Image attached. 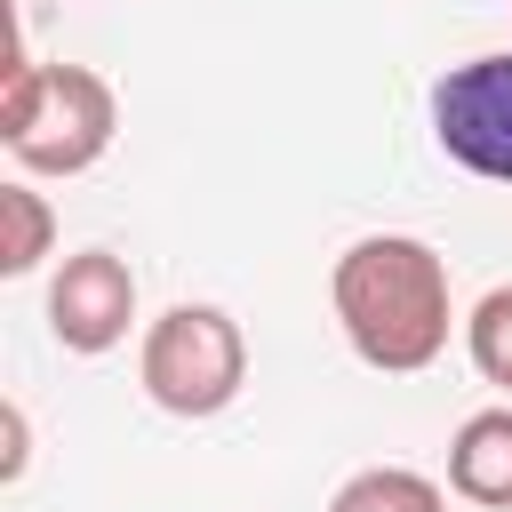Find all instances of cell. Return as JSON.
<instances>
[{
  "label": "cell",
  "mask_w": 512,
  "mask_h": 512,
  "mask_svg": "<svg viewBox=\"0 0 512 512\" xmlns=\"http://www.w3.org/2000/svg\"><path fill=\"white\" fill-rule=\"evenodd\" d=\"M136 376H144V400L200 424V416H224L248 384V336L224 304H168L152 328H144V352H136Z\"/></svg>",
  "instance_id": "obj_3"
},
{
  "label": "cell",
  "mask_w": 512,
  "mask_h": 512,
  "mask_svg": "<svg viewBox=\"0 0 512 512\" xmlns=\"http://www.w3.org/2000/svg\"><path fill=\"white\" fill-rule=\"evenodd\" d=\"M328 512H448V496L416 464H368L328 496Z\"/></svg>",
  "instance_id": "obj_8"
},
{
  "label": "cell",
  "mask_w": 512,
  "mask_h": 512,
  "mask_svg": "<svg viewBox=\"0 0 512 512\" xmlns=\"http://www.w3.org/2000/svg\"><path fill=\"white\" fill-rule=\"evenodd\" d=\"M432 136L464 176L512 184V48L464 56L432 80Z\"/></svg>",
  "instance_id": "obj_4"
},
{
  "label": "cell",
  "mask_w": 512,
  "mask_h": 512,
  "mask_svg": "<svg viewBox=\"0 0 512 512\" xmlns=\"http://www.w3.org/2000/svg\"><path fill=\"white\" fill-rule=\"evenodd\" d=\"M120 136V96L88 64H24L0 88V144L24 176H88Z\"/></svg>",
  "instance_id": "obj_2"
},
{
  "label": "cell",
  "mask_w": 512,
  "mask_h": 512,
  "mask_svg": "<svg viewBox=\"0 0 512 512\" xmlns=\"http://www.w3.org/2000/svg\"><path fill=\"white\" fill-rule=\"evenodd\" d=\"M24 464H32V424H24V408L8 400V456H0V480H24Z\"/></svg>",
  "instance_id": "obj_10"
},
{
  "label": "cell",
  "mask_w": 512,
  "mask_h": 512,
  "mask_svg": "<svg viewBox=\"0 0 512 512\" xmlns=\"http://www.w3.org/2000/svg\"><path fill=\"white\" fill-rule=\"evenodd\" d=\"M448 488L480 512H512V408H480L448 440Z\"/></svg>",
  "instance_id": "obj_6"
},
{
  "label": "cell",
  "mask_w": 512,
  "mask_h": 512,
  "mask_svg": "<svg viewBox=\"0 0 512 512\" xmlns=\"http://www.w3.org/2000/svg\"><path fill=\"white\" fill-rule=\"evenodd\" d=\"M464 352H472V368H480L496 392H512V288H488V296L472 304Z\"/></svg>",
  "instance_id": "obj_9"
},
{
  "label": "cell",
  "mask_w": 512,
  "mask_h": 512,
  "mask_svg": "<svg viewBox=\"0 0 512 512\" xmlns=\"http://www.w3.org/2000/svg\"><path fill=\"white\" fill-rule=\"evenodd\" d=\"M328 304L344 344L376 368V376H416L448 352L456 304H448V256L416 232H368L336 256L328 272Z\"/></svg>",
  "instance_id": "obj_1"
},
{
  "label": "cell",
  "mask_w": 512,
  "mask_h": 512,
  "mask_svg": "<svg viewBox=\"0 0 512 512\" xmlns=\"http://www.w3.org/2000/svg\"><path fill=\"white\" fill-rule=\"evenodd\" d=\"M128 320H136V272H128V256L72 248L56 264V280H48V328H56V344L80 352V360H96V352H112L128 336Z\"/></svg>",
  "instance_id": "obj_5"
},
{
  "label": "cell",
  "mask_w": 512,
  "mask_h": 512,
  "mask_svg": "<svg viewBox=\"0 0 512 512\" xmlns=\"http://www.w3.org/2000/svg\"><path fill=\"white\" fill-rule=\"evenodd\" d=\"M56 256V208L16 176V184H0V272L8 280H24V272H40Z\"/></svg>",
  "instance_id": "obj_7"
}]
</instances>
